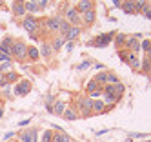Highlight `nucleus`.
Returning <instances> with one entry per match:
<instances>
[{
    "label": "nucleus",
    "mask_w": 151,
    "mask_h": 142,
    "mask_svg": "<svg viewBox=\"0 0 151 142\" xmlns=\"http://www.w3.org/2000/svg\"><path fill=\"white\" fill-rule=\"evenodd\" d=\"M11 55L17 57L18 60H24L27 55V49H26V44L24 42H13V47H11Z\"/></svg>",
    "instance_id": "obj_1"
},
{
    "label": "nucleus",
    "mask_w": 151,
    "mask_h": 142,
    "mask_svg": "<svg viewBox=\"0 0 151 142\" xmlns=\"http://www.w3.org/2000/svg\"><path fill=\"white\" fill-rule=\"evenodd\" d=\"M66 20L69 22V26H77L80 22V15L75 7H67L66 9Z\"/></svg>",
    "instance_id": "obj_2"
},
{
    "label": "nucleus",
    "mask_w": 151,
    "mask_h": 142,
    "mask_svg": "<svg viewBox=\"0 0 151 142\" xmlns=\"http://www.w3.org/2000/svg\"><path fill=\"white\" fill-rule=\"evenodd\" d=\"M20 142H37V129H27L20 135Z\"/></svg>",
    "instance_id": "obj_3"
},
{
    "label": "nucleus",
    "mask_w": 151,
    "mask_h": 142,
    "mask_svg": "<svg viewBox=\"0 0 151 142\" xmlns=\"http://www.w3.org/2000/svg\"><path fill=\"white\" fill-rule=\"evenodd\" d=\"M38 27V22L35 20L33 17H27L26 20H24V29H26V31H29V33H33L35 29Z\"/></svg>",
    "instance_id": "obj_4"
},
{
    "label": "nucleus",
    "mask_w": 151,
    "mask_h": 142,
    "mask_svg": "<svg viewBox=\"0 0 151 142\" xmlns=\"http://www.w3.org/2000/svg\"><path fill=\"white\" fill-rule=\"evenodd\" d=\"M91 9H93V2H91V0H82V2H78V6H77L78 15L86 13V11H91Z\"/></svg>",
    "instance_id": "obj_5"
},
{
    "label": "nucleus",
    "mask_w": 151,
    "mask_h": 142,
    "mask_svg": "<svg viewBox=\"0 0 151 142\" xmlns=\"http://www.w3.org/2000/svg\"><path fill=\"white\" fill-rule=\"evenodd\" d=\"M11 47H13V40L11 38H4V42L0 44V53H6V55H11Z\"/></svg>",
    "instance_id": "obj_6"
},
{
    "label": "nucleus",
    "mask_w": 151,
    "mask_h": 142,
    "mask_svg": "<svg viewBox=\"0 0 151 142\" xmlns=\"http://www.w3.org/2000/svg\"><path fill=\"white\" fill-rule=\"evenodd\" d=\"M31 89V84H29L27 80H22L20 82V84L17 86V89H15V93H17V95H26V93Z\"/></svg>",
    "instance_id": "obj_7"
},
{
    "label": "nucleus",
    "mask_w": 151,
    "mask_h": 142,
    "mask_svg": "<svg viewBox=\"0 0 151 142\" xmlns=\"http://www.w3.org/2000/svg\"><path fill=\"white\" fill-rule=\"evenodd\" d=\"M78 33H80V27L78 26H71V27H69V31L64 35V40H73V38H77Z\"/></svg>",
    "instance_id": "obj_8"
},
{
    "label": "nucleus",
    "mask_w": 151,
    "mask_h": 142,
    "mask_svg": "<svg viewBox=\"0 0 151 142\" xmlns=\"http://www.w3.org/2000/svg\"><path fill=\"white\" fill-rule=\"evenodd\" d=\"M46 26L49 31H57V29H60V18H47Z\"/></svg>",
    "instance_id": "obj_9"
},
{
    "label": "nucleus",
    "mask_w": 151,
    "mask_h": 142,
    "mask_svg": "<svg viewBox=\"0 0 151 142\" xmlns=\"http://www.w3.org/2000/svg\"><path fill=\"white\" fill-rule=\"evenodd\" d=\"M113 40V33H109V35H102V38H98V40H95L93 44H97V46H108L109 42Z\"/></svg>",
    "instance_id": "obj_10"
},
{
    "label": "nucleus",
    "mask_w": 151,
    "mask_h": 142,
    "mask_svg": "<svg viewBox=\"0 0 151 142\" xmlns=\"http://www.w3.org/2000/svg\"><path fill=\"white\" fill-rule=\"evenodd\" d=\"M84 107H86V115L89 113V109H93V100L89 99V97H88V99H84V100H80V109L84 111Z\"/></svg>",
    "instance_id": "obj_11"
},
{
    "label": "nucleus",
    "mask_w": 151,
    "mask_h": 142,
    "mask_svg": "<svg viewBox=\"0 0 151 142\" xmlns=\"http://www.w3.org/2000/svg\"><path fill=\"white\" fill-rule=\"evenodd\" d=\"M95 18H97V13H95V9H91V11H86L84 13V22L86 24H93Z\"/></svg>",
    "instance_id": "obj_12"
},
{
    "label": "nucleus",
    "mask_w": 151,
    "mask_h": 142,
    "mask_svg": "<svg viewBox=\"0 0 151 142\" xmlns=\"http://www.w3.org/2000/svg\"><path fill=\"white\" fill-rule=\"evenodd\" d=\"M13 11H15V15H24V13H26L24 2H15L13 4Z\"/></svg>",
    "instance_id": "obj_13"
},
{
    "label": "nucleus",
    "mask_w": 151,
    "mask_h": 142,
    "mask_svg": "<svg viewBox=\"0 0 151 142\" xmlns=\"http://www.w3.org/2000/svg\"><path fill=\"white\" fill-rule=\"evenodd\" d=\"M64 111H66V104L64 102H57L53 107V113L55 115H64Z\"/></svg>",
    "instance_id": "obj_14"
},
{
    "label": "nucleus",
    "mask_w": 151,
    "mask_h": 142,
    "mask_svg": "<svg viewBox=\"0 0 151 142\" xmlns=\"http://www.w3.org/2000/svg\"><path fill=\"white\" fill-rule=\"evenodd\" d=\"M128 47H129V49H131L133 53H137V51L140 49L138 40H137V38H129V40H128Z\"/></svg>",
    "instance_id": "obj_15"
},
{
    "label": "nucleus",
    "mask_w": 151,
    "mask_h": 142,
    "mask_svg": "<svg viewBox=\"0 0 151 142\" xmlns=\"http://www.w3.org/2000/svg\"><path fill=\"white\" fill-rule=\"evenodd\" d=\"M51 142H69V137L66 133H58V135H53Z\"/></svg>",
    "instance_id": "obj_16"
},
{
    "label": "nucleus",
    "mask_w": 151,
    "mask_h": 142,
    "mask_svg": "<svg viewBox=\"0 0 151 142\" xmlns=\"http://www.w3.org/2000/svg\"><path fill=\"white\" fill-rule=\"evenodd\" d=\"M24 7H26V11H38V2H24Z\"/></svg>",
    "instance_id": "obj_17"
},
{
    "label": "nucleus",
    "mask_w": 151,
    "mask_h": 142,
    "mask_svg": "<svg viewBox=\"0 0 151 142\" xmlns=\"http://www.w3.org/2000/svg\"><path fill=\"white\" fill-rule=\"evenodd\" d=\"M69 27H71V26H69V22H67V20H62V18H60V31H62V37L69 31Z\"/></svg>",
    "instance_id": "obj_18"
},
{
    "label": "nucleus",
    "mask_w": 151,
    "mask_h": 142,
    "mask_svg": "<svg viewBox=\"0 0 151 142\" xmlns=\"http://www.w3.org/2000/svg\"><path fill=\"white\" fill-rule=\"evenodd\" d=\"M62 117H64V119H67V120H73V119H77L78 115L75 113L73 109H67V107H66V111H64V115H62Z\"/></svg>",
    "instance_id": "obj_19"
},
{
    "label": "nucleus",
    "mask_w": 151,
    "mask_h": 142,
    "mask_svg": "<svg viewBox=\"0 0 151 142\" xmlns=\"http://www.w3.org/2000/svg\"><path fill=\"white\" fill-rule=\"evenodd\" d=\"M122 9L126 13H133L135 11V2H124L122 4Z\"/></svg>",
    "instance_id": "obj_20"
},
{
    "label": "nucleus",
    "mask_w": 151,
    "mask_h": 142,
    "mask_svg": "<svg viewBox=\"0 0 151 142\" xmlns=\"http://www.w3.org/2000/svg\"><path fill=\"white\" fill-rule=\"evenodd\" d=\"M11 67H13L11 62H2V64H0V73H4V75H6V73L11 69Z\"/></svg>",
    "instance_id": "obj_21"
},
{
    "label": "nucleus",
    "mask_w": 151,
    "mask_h": 142,
    "mask_svg": "<svg viewBox=\"0 0 151 142\" xmlns=\"http://www.w3.org/2000/svg\"><path fill=\"white\" fill-rule=\"evenodd\" d=\"M95 80L98 82V86H100V84H108V73H100V75L95 78Z\"/></svg>",
    "instance_id": "obj_22"
},
{
    "label": "nucleus",
    "mask_w": 151,
    "mask_h": 142,
    "mask_svg": "<svg viewBox=\"0 0 151 142\" xmlns=\"http://www.w3.org/2000/svg\"><path fill=\"white\" fill-rule=\"evenodd\" d=\"M27 55H29V58L37 60V58H38V49H37V47H29V49H27Z\"/></svg>",
    "instance_id": "obj_23"
},
{
    "label": "nucleus",
    "mask_w": 151,
    "mask_h": 142,
    "mask_svg": "<svg viewBox=\"0 0 151 142\" xmlns=\"http://www.w3.org/2000/svg\"><path fill=\"white\" fill-rule=\"evenodd\" d=\"M62 44H64V37H58V38H57V42H55L53 46H51V47H53V51L60 49V47H62Z\"/></svg>",
    "instance_id": "obj_24"
},
{
    "label": "nucleus",
    "mask_w": 151,
    "mask_h": 142,
    "mask_svg": "<svg viewBox=\"0 0 151 142\" xmlns=\"http://www.w3.org/2000/svg\"><path fill=\"white\" fill-rule=\"evenodd\" d=\"M135 9H137V11H146V9H148V4L146 2H135Z\"/></svg>",
    "instance_id": "obj_25"
},
{
    "label": "nucleus",
    "mask_w": 151,
    "mask_h": 142,
    "mask_svg": "<svg viewBox=\"0 0 151 142\" xmlns=\"http://www.w3.org/2000/svg\"><path fill=\"white\" fill-rule=\"evenodd\" d=\"M97 87H100V86H98V82H97V80H91V82L88 84V91L95 93V89H97Z\"/></svg>",
    "instance_id": "obj_26"
},
{
    "label": "nucleus",
    "mask_w": 151,
    "mask_h": 142,
    "mask_svg": "<svg viewBox=\"0 0 151 142\" xmlns=\"http://www.w3.org/2000/svg\"><path fill=\"white\" fill-rule=\"evenodd\" d=\"M6 80H7V84H11V82H15L17 80V73H6Z\"/></svg>",
    "instance_id": "obj_27"
},
{
    "label": "nucleus",
    "mask_w": 151,
    "mask_h": 142,
    "mask_svg": "<svg viewBox=\"0 0 151 142\" xmlns=\"http://www.w3.org/2000/svg\"><path fill=\"white\" fill-rule=\"evenodd\" d=\"M51 51H53L51 46H44V47H42V55H44V57H49V55H51Z\"/></svg>",
    "instance_id": "obj_28"
},
{
    "label": "nucleus",
    "mask_w": 151,
    "mask_h": 142,
    "mask_svg": "<svg viewBox=\"0 0 151 142\" xmlns=\"http://www.w3.org/2000/svg\"><path fill=\"white\" fill-rule=\"evenodd\" d=\"M104 109V102H93V111H102Z\"/></svg>",
    "instance_id": "obj_29"
},
{
    "label": "nucleus",
    "mask_w": 151,
    "mask_h": 142,
    "mask_svg": "<svg viewBox=\"0 0 151 142\" xmlns=\"http://www.w3.org/2000/svg\"><path fill=\"white\" fill-rule=\"evenodd\" d=\"M51 139H53V133L51 131H46L44 137H42V142H51Z\"/></svg>",
    "instance_id": "obj_30"
},
{
    "label": "nucleus",
    "mask_w": 151,
    "mask_h": 142,
    "mask_svg": "<svg viewBox=\"0 0 151 142\" xmlns=\"http://www.w3.org/2000/svg\"><path fill=\"white\" fill-rule=\"evenodd\" d=\"M142 69H144V71H151V62H149V58H146V60H144Z\"/></svg>",
    "instance_id": "obj_31"
},
{
    "label": "nucleus",
    "mask_w": 151,
    "mask_h": 142,
    "mask_svg": "<svg viewBox=\"0 0 151 142\" xmlns=\"http://www.w3.org/2000/svg\"><path fill=\"white\" fill-rule=\"evenodd\" d=\"M0 62H11V55H6V53H0Z\"/></svg>",
    "instance_id": "obj_32"
},
{
    "label": "nucleus",
    "mask_w": 151,
    "mask_h": 142,
    "mask_svg": "<svg viewBox=\"0 0 151 142\" xmlns=\"http://www.w3.org/2000/svg\"><path fill=\"white\" fill-rule=\"evenodd\" d=\"M113 91H115V95H120V93L124 91V86H122V84H117V86L113 87Z\"/></svg>",
    "instance_id": "obj_33"
},
{
    "label": "nucleus",
    "mask_w": 151,
    "mask_h": 142,
    "mask_svg": "<svg viewBox=\"0 0 151 142\" xmlns=\"http://www.w3.org/2000/svg\"><path fill=\"white\" fill-rule=\"evenodd\" d=\"M115 100H117V97H115V95H106V104H113Z\"/></svg>",
    "instance_id": "obj_34"
},
{
    "label": "nucleus",
    "mask_w": 151,
    "mask_h": 142,
    "mask_svg": "<svg viewBox=\"0 0 151 142\" xmlns=\"http://www.w3.org/2000/svg\"><path fill=\"white\" fill-rule=\"evenodd\" d=\"M108 82H109V84H117V77H115V75H109V73H108Z\"/></svg>",
    "instance_id": "obj_35"
},
{
    "label": "nucleus",
    "mask_w": 151,
    "mask_h": 142,
    "mask_svg": "<svg viewBox=\"0 0 151 142\" xmlns=\"http://www.w3.org/2000/svg\"><path fill=\"white\" fill-rule=\"evenodd\" d=\"M126 42V35H117V44L120 46V44H124Z\"/></svg>",
    "instance_id": "obj_36"
},
{
    "label": "nucleus",
    "mask_w": 151,
    "mask_h": 142,
    "mask_svg": "<svg viewBox=\"0 0 151 142\" xmlns=\"http://www.w3.org/2000/svg\"><path fill=\"white\" fill-rule=\"evenodd\" d=\"M142 47H144V49H148V51H151V42L149 40H144L142 42Z\"/></svg>",
    "instance_id": "obj_37"
},
{
    "label": "nucleus",
    "mask_w": 151,
    "mask_h": 142,
    "mask_svg": "<svg viewBox=\"0 0 151 142\" xmlns=\"http://www.w3.org/2000/svg\"><path fill=\"white\" fill-rule=\"evenodd\" d=\"M6 84H7L6 75H4V73H0V86H6Z\"/></svg>",
    "instance_id": "obj_38"
},
{
    "label": "nucleus",
    "mask_w": 151,
    "mask_h": 142,
    "mask_svg": "<svg viewBox=\"0 0 151 142\" xmlns=\"http://www.w3.org/2000/svg\"><path fill=\"white\" fill-rule=\"evenodd\" d=\"M88 66H89V62H88V60H84V62H82V64H80L78 67H80V69H86Z\"/></svg>",
    "instance_id": "obj_39"
},
{
    "label": "nucleus",
    "mask_w": 151,
    "mask_h": 142,
    "mask_svg": "<svg viewBox=\"0 0 151 142\" xmlns=\"http://www.w3.org/2000/svg\"><path fill=\"white\" fill-rule=\"evenodd\" d=\"M73 49V42H67L66 44V51H71Z\"/></svg>",
    "instance_id": "obj_40"
},
{
    "label": "nucleus",
    "mask_w": 151,
    "mask_h": 142,
    "mask_svg": "<svg viewBox=\"0 0 151 142\" xmlns=\"http://www.w3.org/2000/svg\"><path fill=\"white\" fill-rule=\"evenodd\" d=\"M13 135H15L13 131H11V133H7V135H6V140H11V139H13Z\"/></svg>",
    "instance_id": "obj_41"
},
{
    "label": "nucleus",
    "mask_w": 151,
    "mask_h": 142,
    "mask_svg": "<svg viewBox=\"0 0 151 142\" xmlns=\"http://www.w3.org/2000/svg\"><path fill=\"white\" fill-rule=\"evenodd\" d=\"M26 124H29V119H26V120H22V122H20L18 126H26Z\"/></svg>",
    "instance_id": "obj_42"
},
{
    "label": "nucleus",
    "mask_w": 151,
    "mask_h": 142,
    "mask_svg": "<svg viewBox=\"0 0 151 142\" xmlns=\"http://www.w3.org/2000/svg\"><path fill=\"white\" fill-rule=\"evenodd\" d=\"M146 17H148L149 20H151V11H149V9H146Z\"/></svg>",
    "instance_id": "obj_43"
},
{
    "label": "nucleus",
    "mask_w": 151,
    "mask_h": 142,
    "mask_svg": "<svg viewBox=\"0 0 151 142\" xmlns=\"http://www.w3.org/2000/svg\"><path fill=\"white\" fill-rule=\"evenodd\" d=\"M0 117H2V109H0Z\"/></svg>",
    "instance_id": "obj_44"
}]
</instances>
